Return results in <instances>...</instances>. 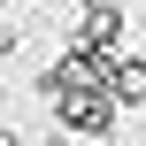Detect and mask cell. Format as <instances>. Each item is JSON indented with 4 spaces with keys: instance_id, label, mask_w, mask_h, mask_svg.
I'll return each instance as SVG.
<instances>
[{
    "instance_id": "1",
    "label": "cell",
    "mask_w": 146,
    "mask_h": 146,
    "mask_svg": "<svg viewBox=\"0 0 146 146\" xmlns=\"http://www.w3.org/2000/svg\"><path fill=\"white\" fill-rule=\"evenodd\" d=\"M115 115H123V100H115L108 85H92V92H69V100H54V123H62V131H85V139H108V131H115Z\"/></svg>"
},
{
    "instance_id": "2",
    "label": "cell",
    "mask_w": 146,
    "mask_h": 146,
    "mask_svg": "<svg viewBox=\"0 0 146 146\" xmlns=\"http://www.w3.org/2000/svg\"><path fill=\"white\" fill-rule=\"evenodd\" d=\"M100 85H108V92H115L123 108H139V100H146V54H115Z\"/></svg>"
},
{
    "instance_id": "3",
    "label": "cell",
    "mask_w": 146,
    "mask_h": 146,
    "mask_svg": "<svg viewBox=\"0 0 146 146\" xmlns=\"http://www.w3.org/2000/svg\"><path fill=\"white\" fill-rule=\"evenodd\" d=\"M85 15H131V0H77Z\"/></svg>"
},
{
    "instance_id": "4",
    "label": "cell",
    "mask_w": 146,
    "mask_h": 146,
    "mask_svg": "<svg viewBox=\"0 0 146 146\" xmlns=\"http://www.w3.org/2000/svg\"><path fill=\"white\" fill-rule=\"evenodd\" d=\"M15 46H23V38H15V23H8V15H0V62H8V54H15Z\"/></svg>"
},
{
    "instance_id": "5",
    "label": "cell",
    "mask_w": 146,
    "mask_h": 146,
    "mask_svg": "<svg viewBox=\"0 0 146 146\" xmlns=\"http://www.w3.org/2000/svg\"><path fill=\"white\" fill-rule=\"evenodd\" d=\"M38 146H69V131H62V123H54V139H38Z\"/></svg>"
},
{
    "instance_id": "6",
    "label": "cell",
    "mask_w": 146,
    "mask_h": 146,
    "mask_svg": "<svg viewBox=\"0 0 146 146\" xmlns=\"http://www.w3.org/2000/svg\"><path fill=\"white\" fill-rule=\"evenodd\" d=\"M0 123H8V85H0Z\"/></svg>"
}]
</instances>
